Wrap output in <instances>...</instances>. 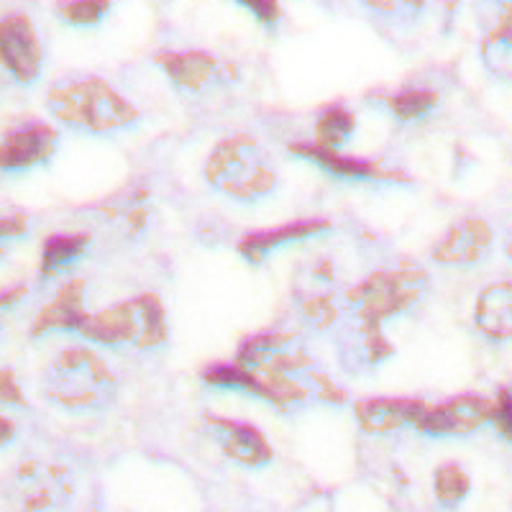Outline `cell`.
Instances as JSON below:
<instances>
[{
	"label": "cell",
	"mask_w": 512,
	"mask_h": 512,
	"mask_svg": "<svg viewBox=\"0 0 512 512\" xmlns=\"http://www.w3.org/2000/svg\"><path fill=\"white\" fill-rule=\"evenodd\" d=\"M26 233H29V218L26 216L0 218V256L6 254L13 241L24 239Z\"/></svg>",
	"instance_id": "29"
},
{
	"label": "cell",
	"mask_w": 512,
	"mask_h": 512,
	"mask_svg": "<svg viewBox=\"0 0 512 512\" xmlns=\"http://www.w3.org/2000/svg\"><path fill=\"white\" fill-rule=\"evenodd\" d=\"M390 111L392 116L400 118V121L410 123V121H420V118H425L428 113L433 111L438 105V95L431 93V90H420V88H413V90H402V93L392 95L390 98Z\"/></svg>",
	"instance_id": "26"
},
{
	"label": "cell",
	"mask_w": 512,
	"mask_h": 512,
	"mask_svg": "<svg viewBox=\"0 0 512 512\" xmlns=\"http://www.w3.org/2000/svg\"><path fill=\"white\" fill-rule=\"evenodd\" d=\"M0 64L18 85L39 80L44 52L34 24L24 13H13L0 21Z\"/></svg>",
	"instance_id": "8"
},
{
	"label": "cell",
	"mask_w": 512,
	"mask_h": 512,
	"mask_svg": "<svg viewBox=\"0 0 512 512\" xmlns=\"http://www.w3.org/2000/svg\"><path fill=\"white\" fill-rule=\"evenodd\" d=\"M203 382L208 387H216V390H239L246 392V395L267 400V390L262 387V382L249 369L241 367L239 361L236 364H216V367H208L203 372Z\"/></svg>",
	"instance_id": "22"
},
{
	"label": "cell",
	"mask_w": 512,
	"mask_h": 512,
	"mask_svg": "<svg viewBox=\"0 0 512 512\" xmlns=\"http://www.w3.org/2000/svg\"><path fill=\"white\" fill-rule=\"evenodd\" d=\"M487 8L495 18L492 31H512V0H487Z\"/></svg>",
	"instance_id": "32"
},
{
	"label": "cell",
	"mask_w": 512,
	"mask_h": 512,
	"mask_svg": "<svg viewBox=\"0 0 512 512\" xmlns=\"http://www.w3.org/2000/svg\"><path fill=\"white\" fill-rule=\"evenodd\" d=\"M492 402L477 395H461L443 402L438 408H425L418 423V431L428 436H469L479 425L489 423Z\"/></svg>",
	"instance_id": "10"
},
{
	"label": "cell",
	"mask_w": 512,
	"mask_h": 512,
	"mask_svg": "<svg viewBox=\"0 0 512 512\" xmlns=\"http://www.w3.org/2000/svg\"><path fill=\"white\" fill-rule=\"evenodd\" d=\"M292 154L297 157L308 159V162L318 164L320 169H326L331 175L341 177V180H387V182H397L402 180L400 172H392V169H384L374 162H364V159H354V157H344V154H338L336 149H323L313 141V144H297L292 146Z\"/></svg>",
	"instance_id": "14"
},
{
	"label": "cell",
	"mask_w": 512,
	"mask_h": 512,
	"mask_svg": "<svg viewBox=\"0 0 512 512\" xmlns=\"http://www.w3.org/2000/svg\"><path fill=\"white\" fill-rule=\"evenodd\" d=\"M489 423H495L497 433L505 441H512V390H500L497 400L492 402Z\"/></svg>",
	"instance_id": "28"
},
{
	"label": "cell",
	"mask_w": 512,
	"mask_h": 512,
	"mask_svg": "<svg viewBox=\"0 0 512 512\" xmlns=\"http://www.w3.org/2000/svg\"><path fill=\"white\" fill-rule=\"evenodd\" d=\"M47 103L57 121L82 134H116L139 121L134 105L100 77L57 82Z\"/></svg>",
	"instance_id": "2"
},
{
	"label": "cell",
	"mask_w": 512,
	"mask_h": 512,
	"mask_svg": "<svg viewBox=\"0 0 512 512\" xmlns=\"http://www.w3.org/2000/svg\"><path fill=\"white\" fill-rule=\"evenodd\" d=\"M236 361L262 382L267 402L277 408L305 405L308 400L344 402V392L315 367L305 346L287 333L251 336Z\"/></svg>",
	"instance_id": "1"
},
{
	"label": "cell",
	"mask_w": 512,
	"mask_h": 512,
	"mask_svg": "<svg viewBox=\"0 0 512 512\" xmlns=\"http://www.w3.org/2000/svg\"><path fill=\"white\" fill-rule=\"evenodd\" d=\"M323 231H328L326 221L285 223V226L272 228V231H254L249 236H244V241L239 244V251L251 264H262L274 249H282L285 244H295V241H305Z\"/></svg>",
	"instance_id": "17"
},
{
	"label": "cell",
	"mask_w": 512,
	"mask_h": 512,
	"mask_svg": "<svg viewBox=\"0 0 512 512\" xmlns=\"http://www.w3.org/2000/svg\"><path fill=\"white\" fill-rule=\"evenodd\" d=\"M356 131V118L354 113L346 111L344 105H333L320 113L318 123H315V144L323 149H341L349 144L351 136Z\"/></svg>",
	"instance_id": "21"
},
{
	"label": "cell",
	"mask_w": 512,
	"mask_h": 512,
	"mask_svg": "<svg viewBox=\"0 0 512 512\" xmlns=\"http://www.w3.org/2000/svg\"><path fill=\"white\" fill-rule=\"evenodd\" d=\"M111 8L113 0H62L57 6V13L64 24L88 29V26H98L111 13Z\"/></svg>",
	"instance_id": "23"
},
{
	"label": "cell",
	"mask_w": 512,
	"mask_h": 512,
	"mask_svg": "<svg viewBox=\"0 0 512 512\" xmlns=\"http://www.w3.org/2000/svg\"><path fill=\"white\" fill-rule=\"evenodd\" d=\"M244 8H249L264 26H274L280 21V3L277 0H236Z\"/></svg>",
	"instance_id": "31"
},
{
	"label": "cell",
	"mask_w": 512,
	"mask_h": 512,
	"mask_svg": "<svg viewBox=\"0 0 512 512\" xmlns=\"http://www.w3.org/2000/svg\"><path fill=\"white\" fill-rule=\"evenodd\" d=\"M492 251V231L484 221L469 218L446 231L441 241L433 246V262L446 267H474Z\"/></svg>",
	"instance_id": "11"
},
{
	"label": "cell",
	"mask_w": 512,
	"mask_h": 512,
	"mask_svg": "<svg viewBox=\"0 0 512 512\" xmlns=\"http://www.w3.org/2000/svg\"><path fill=\"white\" fill-rule=\"evenodd\" d=\"M469 477L461 469L459 464H443L438 466L436 479H433V489H436V497L443 507H456L466 500L469 495Z\"/></svg>",
	"instance_id": "24"
},
{
	"label": "cell",
	"mask_w": 512,
	"mask_h": 512,
	"mask_svg": "<svg viewBox=\"0 0 512 512\" xmlns=\"http://www.w3.org/2000/svg\"><path fill=\"white\" fill-rule=\"evenodd\" d=\"M0 402L16 405V408H26L24 390L18 384L16 372H11V369H0Z\"/></svg>",
	"instance_id": "30"
},
{
	"label": "cell",
	"mask_w": 512,
	"mask_h": 512,
	"mask_svg": "<svg viewBox=\"0 0 512 512\" xmlns=\"http://www.w3.org/2000/svg\"><path fill=\"white\" fill-rule=\"evenodd\" d=\"M331 272L326 267L315 269L308 285L300 292V313L315 328H331L338 318L336 295H333Z\"/></svg>",
	"instance_id": "19"
},
{
	"label": "cell",
	"mask_w": 512,
	"mask_h": 512,
	"mask_svg": "<svg viewBox=\"0 0 512 512\" xmlns=\"http://www.w3.org/2000/svg\"><path fill=\"white\" fill-rule=\"evenodd\" d=\"M425 413V405L418 400H405V397H374L356 405V420L367 433H392L405 425L418 428L420 418Z\"/></svg>",
	"instance_id": "13"
},
{
	"label": "cell",
	"mask_w": 512,
	"mask_h": 512,
	"mask_svg": "<svg viewBox=\"0 0 512 512\" xmlns=\"http://www.w3.org/2000/svg\"><path fill=\"white\" fill-rule=\"evenodd\" d=\"M3 497L11 507L21 510H49L62 507L72 497V482L67 469L41 461H26L3 479Z\"/></svg>",
	"instance_id": "7"
},
{
	"label": "cell",
	"mask_w": 512,
	"mask_h": 512,
	"mask_svg": "<svg viewBox=\"0 0 512 512\" xmlns=\"http://www.w3.org/2000/svg\"><path fill=\"white\" fill-rule=\"evenodd\" d=\"M59 134L47 123L34 121L16 128L0 141V169L3 172H24V169L47 164L54 157Z\"/></svg>",
	"instance_id": "9"
},
{
	"label": "cell",
	"mask_w": 512,
	"mask_h": 512,
	"mask_svg": "<svg viewBox=\"0 0 512 512\" xmlns=\"http://www.w3.org/2000/svg\"><path fill=\"white\" fill-rule=\"evenodd\" d=\"M82 297H85V285L80 280L64 285L52 303L41 308V313L36 315L31 336L39 338L52 331H80L82 320L88 318V313L82 308Z\"/></svg>",
	"instance_id": "16"
},
{
	"label": "cell",
	"mask_w": 512,
	"mask_h": 512,
	"mask_svg": "<svg viewBox=\"0 0 512 512\" xmlns=\"http://www.w3.org/2000/svg\"><path fill=\"white\" fill-rule=\"evenodd\" d=\"M88 233H59L44 241L41 249V277H54L80 259L88 251Z\"/></svg>",
	"instance_id": "20"
},
{
	"label": "cell",
	"mask_w": 512,
	"mask_h": 512,
	"mask_svg": "<svg viewBox=\"0 0 512 512\" xmlns=\"http://www.w3.org/2000/svg\"><path fill=\"white\" fill-rule=\"evenodd\" d=\"M82 336L103 346L157 349L167 341V315L154 295H141L82 320Z\"/></svg>",
	"instance_id": "5"
},
{
	"label": "cell",
	"mask_w": 512,
	"mask_h": 512,
	"mask_svg": "<svg viewBox=\"0 0 512 512\" xmlns=\"http://www.w3.org/2000/svg\"><path fill=\"white\" fill-rule=\"evenodd\" d=\"M208 182L223 195L241 203L272 195L277 187V169L259 141L249 136H231L210 152L205 164Z\"/></svg>",
	"instance_id": "4"
},
{
	"label": "cell",
	"mask_w": 512,
	"mask_h": 512,
	"mask_svg": "<svg viewBox=\"0 0 512 512\" xmlns=\"http://www.w3.org/2000/svg\"><path fill=\"white\" fill-rule=\"evenodd\" d=\"M474 320L484 336L495 341H512V282L489 285L477 297Z\"/></svg>",
	"instance_id": "18"
},
{
	"label": "cell",
	"mask_w": 512,
	"mask_h": 512,
	"mask_svg": "<svg viewBox=\"0 0 512 512\" xmlns=\"http://www.w3.org/2000/svg\"><path fill=\"white\" fill-rule=\"evenodd\" d=\"M364 6L392 21H415L423 13L425 0H364Z\"/></svg>",
	"instance_id": "27"
},
{
	"label": "cell",
	"mask_w": 512,
	"mask_h": 512,
	"mask_svg": "<svg viewBox=\"0 0 512 512\" xmlns=\"http://www.w3.org/2000/svg\"><path fill=\"white\" fill-rule=\"evenodd\" d=\"M482 59L492 75L512 82V31H489L482 44Z\"/></svg>",
	"instance_id": "25"
},
{
	"label": "cell",
	"mask_w": 512,
	"mask_h": 512,
	"mask_svg": "<svg viewBox=\"0 0 512 512\" xmlns=\"http://www.w3.org/2000/svg\"><path fill=\"white\" fill-rule=\"evenodd\" d=\"M428 292V274L413 264L384 269L349 292V308L354 320L367 326H384V320L405 313Z\"/></svg>",
	"instance_id": "6"
},
{
	"label": "cell",
	"mask_w": 512,
	"mask_h": 512,
	"mask_svg": "<svg viewBox=\"0 0 512 512\" xmlns=\"http://www.w3.org/2000/svg\"><path fill=\"white\" fill-rule=\"evenodd\" d=\"M507 251H510V256H512V236H510V241H507Z\"/></svg>",
	"instance_id": "35"
},
{
	"label": "cell",
	"mask_w": 512,
	"mask_h": 512,
	"mask_svg": "<svg viewBox=\"0 0 512 512\" xmlns=\"http://www.w3.org/2000/svg\"><path fill=\"white\" fill-rule=\"evenodd\" d=\"M26 292H29V287L26 285H16V287H6V290H0V310L13 308V305L21 303V300L26 297Z\"/></svg>",
	"instance_id": "33"
},
{
	"label": "cell",
	"mask_w": 512,
	"mask_h": 512,
	"mask_svg": "<svg viewBox=\"0 0 512 512\" xmlns=\"http://www.w3.org/2000/svg\"><path fill=\"white\" fill-rule=\"evenodd\" d=\"M157 64L177 88L187 93H203L218 82V62L205 52L159 54Z\"/></svg>",
	"instance_id": "15"
},
{
	"label": "cell",
	"mask_w": 512,
	"mask_h": 512,
	"mask_svg": "<svg viewBox=\"0 0 512 512\" xmlns=\"http://www.w3.org/2000/svg\"><path fill=\"white\" fill-rule=\"evenodd\" d=\"M210 433L216 436L221 443L223 454L228 459L239 461L244 466H267L272 461V448H269L267 438L262 436L259 428L249 423H239V420H226V418H208Z\"/></svg>",
	"instance_id": "12"
},
{
	"label": "cell",
	"mask_w": 512,
	"mask_h": 512,
	"mask_svg": "<svg viewBox=\"0 0 512 512\" xmlns=\"http://www.w3.org/2000/svg\"><path fill=\"white\" fill-rule=\"evenodd\" d=\"M13 436H16V425H13V420H8L6 415H0V446L11 443Z\"/></svg>",
	"instance_id": "34"
},
{
	"label": "cell",
	"mask_w": 512,
	"mask_h": 512,
	"mask_svg": "<svg viewBox=\"0 0 512 512\" xmlns=\"http://www.w3.org/2000/svg\"><path fill=\"white\" fill-rule=\"evenodd\" d=\"M44 395L54 405L72 413L105 410L116 400L118 382L103 359L93 349L72 346L54 356L41 379Z\"/></svg>",
	"instance_id": "3"
}]
</instances>
